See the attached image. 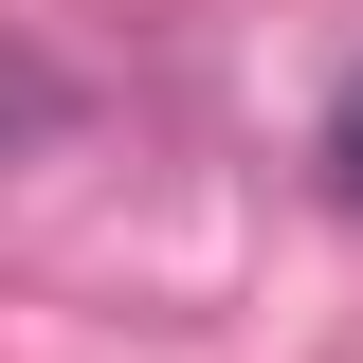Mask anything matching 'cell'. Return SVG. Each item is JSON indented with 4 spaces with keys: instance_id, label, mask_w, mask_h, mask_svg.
I'll use <instances>...</instances> for the list:
<instances>
[{
    "instance_id": "1",
    "label": "cell",
    "mask_w": 363,
    "mask_h": 363,
    "mask_svg": "<svg viewBox=\"0 0 363 363\" xmlns=\"http://www.w3.org/2000/svg\"><path fill=\"white\" fill-rule=\"evenodd\" d=\"M309 164H327V200H363V73L327 91V128H309Z\"/></svg>"
}]
</instances>
